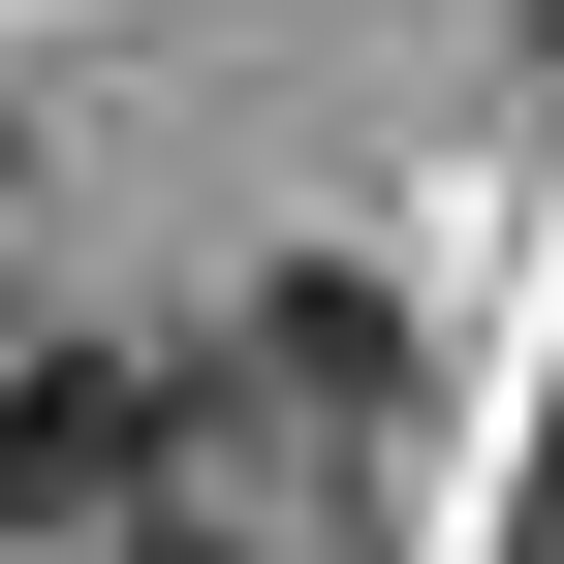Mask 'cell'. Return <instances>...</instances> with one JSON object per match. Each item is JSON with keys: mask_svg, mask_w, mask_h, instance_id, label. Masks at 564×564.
I'll list each match as a JSON object with an SVG mask.
<instances>
[{"mask_svg": "<svg viewBox=\"0 0 564 564\" xmlns=\"http://www.w3.org/2000/svg\"><path fill=\"white\" fill-rule=\"evenodd\" d=\"M158 345H95V314H0V533H95V502H158Z\"/></svg>", "mask_w": 564, "mask_h": 564, "instance_id": "1", "label": "cell"}, {"mask_svg": "<svg viewBox=\"0 0 564 564\" xmlns=\"http://www.w3.org/2000/svg\"><path fill=\"white\" fill-rule=\"evenodd\" d=\"M282 408H314V440H377V408H408V314H377V282H345V251L282 282Z\"/></svg>", "mask_w": 564, "mask_h": 564, "instance_id": "2", "label": "cell"}, {"mask_svg": "<svg viewBox=\"0 0 564 564\" xmlns=\"http://www.w3.org/2000/svg\"><path fill=\"white\" fill-rule=\"evenodd\" d=\"M502 564H564V408H533V502H502Z\"/></svg>", "mask_w": 564, "mask_h": 564, "instance_id": "3", "label": "cell"}]
</instances>
